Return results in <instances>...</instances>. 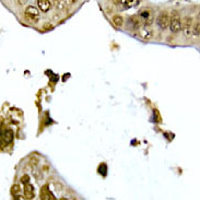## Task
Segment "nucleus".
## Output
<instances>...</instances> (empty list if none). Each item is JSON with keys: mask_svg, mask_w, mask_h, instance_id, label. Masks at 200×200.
Listing matches in <instances>:
<instances>
[{"mask_svg": "<svg viewBox=\"0 0 200 200\" xmlns=\"http://www.w3.org/2000/svg\"><path fill=\"white\" fill-rule=\"evenodd\" d=\"M156 23H158V27L162 30H165L166 27H169V16L166 11H163L158 14V19H156Z\"/></svg>", "mask_w": 200, "mask_h": 200, "instance_id": "obj_1", "label": "nucleus"}, {"mask_svg": "<svg viewBox=\"0 0 200 200\" xmlns=\"http://www.w3.org/2000/svg\"><path fill=\"white\" fill-rule=\"evenodd\" d=\"M25 16L27 20H30V21L36 22L39 18V12L35 7L30 5V7H27V8L25 9Z\"/></svg>", "mask_w": 200, "mask_h": 200, "instance_id": "obj_2", "label": "nucleus"}, {"mask_svg": "<svg viewBox=\"0 0 200 200\" xmlns=\"http://www.w3.org/2000/svg\"><path fill=\"white\" fill-rule=\"evenodd\" d=\"M169 29L173 33H177L182 30L183 27V23H182V20L178 18V16H173V18L169 20Z\"/></svg>", "mask_w": 200, "mask_h": 200, "instance_id": "obj_3", "label": "nucleus"}, {"mask_svg": "<svg viewBox=\"0 0 200 200\" xmlns=\"http://www.w3.org/2000/svg\"><path fill=\"white\" fill-rule=\"evenodd\" d=\"M41 199H44V200H55L56 198L54 197L50 190L48 189V186H44L41 190Z\"/></svg>", "mask_w": 200, "mask_h": 200, "instance_id": "obj_4", "label": "nucleus"}, {"mask_svg": "<svg viewBox=\"0 0 200 200\" xmlns=\"http://www.w3.org/2000/svg\"><path fill=\"white\" fill-rule=\"evenodd\" d=\"M24 197L26 199H33L34 198V188L29 183L24 184Z\"/></svg>", "mask_w": 200, "mask_h": 200, "instance_id": "obj_5", "label": "nucleus"}, {"mask_svg": "<svg viewBox=\"0 0 200 200\" xmlns=\"http://www.w3.org/2000/svg\"><path fill=\"white\" fill-rule=\"evenodd\" d=\"M37 5H38V8L43 12H47L50 9V7H52L49 0H37Z\"/></svg>", "mask_w": 200, "mask_h": 200, "instance_id": "obj_6", "label": "nucleus"}, {"mask_svg": "<svg viewBox=\"0 0 200 200\" xmlns=\"http://www.w3.org/2000/svg\"><path fill=\"white\" fill-rule=\"evenodd\" d=\"M184 32L186 36H189L190 34L192 33V21L191 19H186V22H185L184 25Z\"/></svg>", "mask_w": 200, "mask_h": 200, "instance_id": "obj_7", "label": "nucleus"}, {"mask_svg": "<svg viewBox=\"0 0 200 200\" xmlns=\"http://www.w3.org/2000/svg\"><path fill=\"white\" fill-rule=\"evenodd\" d=\"M120 1H122V5H124V8L126 9L133 8L139 3V0H120Z\"/></svg>", "mask_w": 200, "mask_h": 200, "instance_id": "obj_8", "label": "nucleus"}, {"mask_svg": "<svg viewBox=\"0 0 200 200\" xmlns=\"http://www.w3.org/2000/svg\"><path fill=\"white\" fill-rule=\"evenodd\" d=\"M140 35H141V37H142V38L150 39L151 37L153 36V32L151 31V30H149L148 27H144V29L140 31Z\"/></svg>", "mask_w": 200, "mask_h": 200, "instance_id": "obj_9", "label": "nucleus"}, {"mask_svg": "<svg viewBox=\"0 0 200 200\" xmlns=\"http://www.w3.org/2000/svg\"><path fill=\"white\" fill-rule=\"evenodd\" d=\"M129 22H130V24L133 25V29H138L139 26H140V20L137 18V16H131V18L129 19Z\"/></svg>", "mask_w": 200, "mask_h": 200, "instance_id": "obj_10", "label": "nucleus"}, {"mask_svg": "<svg viewBox=\"0 0 200 200\" xmlns=\"http://www.w3.org/2000/svg\"><path fill=\"white\" fill-rule=\"evenodd\" d=\"M113 22H114L115 25L118 26V27L122 26V24H124V20H122V18L120 16H114V18H113Z\"/></svg>", "mask_w": 200, "mask_h": 200, "instance_id": "obj_11", "label": "nucleus"}, {"mask_svg": "<svg viewBox=\"0 0 200 200\" xmlns=\"http://www.w3.org/2000/svg\"><path fill=\"white\" fill-rule=\"evenodd\" d=\"M139 14H140V16H142L143 19H148L149 16H151V10H150V9H147V8L141 9L140 12H139Z\"/></svg>", "mask_w": 200, "mask_h": 200, "instance_id": "obj_12", "label": "nucleus"}, {"mask_svg": "<svg viewBox=\"0 0 200 200\" xmlns=\"http://www.w3.org/2000/svg\"><path fill=\"white\" fill-rule=\"evenodd\" d=\"M192 32L195 34L196 36H199V22H197V24H195V27L192 29Z\"/></svg>", "mask_w": 200, "mask_h": 200, "instance_id": "obj_13", "label": "nucleus"}, {"mask_svg": "<svg viewBox=\"0 0 200 200\" xmlns=\"http://www.w3.org/2000/svg\"><path fill=\"white\" fill-rule=\"evenodd\" d=\"M21 191V189H20V186H18V185H14L12 187V194L13 195H16V194H19V192Z\"/></svg>", "mask_w": 200, "mask_h": 200, "instance_id": "obj_14", "label": "nucleus"}, {"mask_svg": "<svg viewBox=\"0 0 200 200\" xmlns=\"http://www.w3.org/2000/svg\"><path fill=\"white\" fill-rule=\"evenodd\" d=\"M22 182L24 183V184H25V183H29V176H23V178H22Z\"/></svg>", "mask_w": 200, "mask_h": 200, "instance_id": "obj_15", "label": "nucleus"}]
</instances>
